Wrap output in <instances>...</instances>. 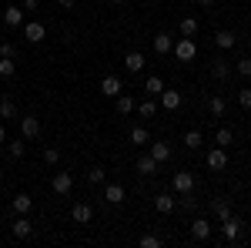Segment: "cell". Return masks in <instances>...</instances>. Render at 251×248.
Here are the masks:
<instances>
[{
	"mask_svg": "<svg viewBox=\"0 0 251 248\" xmlns=\"http://www.w3.org/2000/svg\"><path fill=\"white\" fill-rule=\"evenodd\" d=\"M10 231H14V238H30V231H34V225L27 221V215H20L17 221L10 225Z\"/></svg>",
	"mask_w": 251,
	"mask_h": 248,
	"instance_id": "obj_16",
	"label": "cell"
},
{
	"mask_svg": "<svg viewBox=\"0 0 251 248\" xmlns=\"http://www.w3.org/2000/svg\"><path fill=\"white\" fill-rule=\"evenodd\" d=\"M3 24H7L10 30L20 27V24H24V7H14V3H10V7H3Z\"/></svg>",
	"mask_w": 251,
	"mask_h": 248,
	"instance_id": "obj_11",
	"label": "cell"
},
{
	"mask_svg": "<svg viewBox=\"0 0 251 248\" xmlns=\"http://www.w3.org/2000/svg\"><path fill=\"white\" fill-rule=\"evenodd\" d=\"M191 188H194V174L191 171H177L174 174V191H177V194H188Z\"/></svg>",
	"mask_w": 251,
	"mask_h": 248,
	"instance_id": "obj_12",
	"label": "cell"
},
{
	"mask_svg": "<svg viewBox=\"0 0 251 248\" xmlns=\"http://www.w3.org/2000/svg\"><path fill=\"white\" fill-rule=\"evenodd\" d=\"M191 238L194 242H208V238H211V221H208V218H194L191 221Z\"/></svg>",
	"mask_w": 251,
	"mask_h": 248,
	"instance_id": "obj_7",
	"label": "cell"
},
{
	"mask_svg": "<svg viewBox=\"0 0 251 248\" xmlns=\"http://www.w3.org/2000/svg\"><path fill=\"white\" fill-rule=\"evenodd\" d=\"M241 228H245V221H241L238 215H228V218L221 221V231H225V238H228V242H238Z\"/></svg>",
	"mask_w": 251,
	"mask_h": 248,
	"instance_id": "obj_2",
	"label": "cell"
},
{
	"mask_svg": "<svg viewBox=\"0 0 251 248\" xmlns=\"http://www.w3.org/2000/svg\"><path fill=\"white\" fill-rule=\"evenodd\" d=\"M161 108H164V111H177V108H181V94L164 87V91H161Z\"/></svg>",
	"mask_w": 251,
	"mask_h": 248,
	"instance_id": "obj_15",
	"label": "cell"
},
{
	"mask_svg": "<svg viewBox=\"0 0 251 248\" xmlns=\"http://www.w3.org/2000/svg\"><path fill=\"white\" fill-rule=\"evenodd\" d=\"M71 218H74L77 225H87V221L94 218V208H91V205H84V201H77V205L71 208Z\"/></svg>",
	"mask_w": 251,
	"mask_h": 248,
	"instance_id": "obj_13",
	"label": "cell"
},
{
	"mask_svg": "<svg viewBox=\"0 0 251 248\" xmlns=\"http://www.w3.org/2000/svg\"><path fill=\"white\" fill-rule=\"evenodd\" d=\"M198 3H201V7H214V0H198Z\"/></svg>",
	"mask_w": 251,
	"mask_h": 248,
	"instance_id": "obj_45",
	"label": "cell"
},
{
	"mask_svg": "<svg viewBox=\"0 0 251 248\" xmlns=\"http://www.w3.org/2000/svg\"><path fill=\"white\" fill-rule=\"evenodd\" d=\"M14 54H17L14 44H0V57H14Z\"/></svg>",
	"mask_w": 251,
	"mask_h": 248,
	"instance_id": "obj_41",
	"label": "cell"
},
{
	"mask_svg": "<svg viewBox=\"0 0 251 248\" xmlns=\"http://www.w3.org/2000/svg\"><path fill=\"white\" fill-rule=\"evenodd\" d=\"M144 91H148L151 97H161V91H164V81H161L157 74H151L148 81H144Z\"/></svg>",
	"mask_w": 251,
	"mask_h": 248,
	"instance_id": "obj_21",
	"label": "cell"
},
{
	"mask_svg": "<svg viewBox=\"0 0 251 248\" xmlns=\"http://www.w3.org/2000/svg\"><path fill=\"white\" fill-rule=\"evenodd\" d=\"M171 54L181 64H191L194 57H198V44H194L191 37H181V40H174V47H171Z\"/></svg>",
	"mask_w": 251,
	"mask_h": 248,
	"instance_id": "obj_1",
	"label": "cell"
},
{
	"mask_svg": "<svg viewBox=\"0 0 251 248\" xmlns=\"http://www.w3.org/2000/svg\"><path fill=\"white\" fill-rule=\"evenodd\" d=\"M238 104H241L245 111H251V87H241V91H238Z\"/></svg>",
	"mask_w": 251,
	"mask_h": 248,
	"instance_id": "obj_37",
	"label": "cell"
},
{
	"mask_svg": "<svg viewBox=\"0 0 251 248\" xmlns=\"http://www.w3.org/2000/svg\"><path fill=\"white\" fill-rule=\"evenodd\" d=\"M20 138H27V141H34V138H40V121L34 114L20 117Z\"/></svg>",
	"mask_w": 251,
	"mask_h": 248,
	"instance_id": "obj_4",
	"label": "cell"
},
{
	"mask_svg": "<svg viewBox=\"0 0 251 248\" xmlns=\"http://www.w3.org/2000/svg\"><path fill=\"white\" fill-rule=\"evenodd\" d=\"M40 7V0H24V10H37Z\"/></svg>",
	"mask_w": 251,
	"mask_h": 248,
	"instance_id": "obj_42",
	"label": "cell"
},
{
	"mask_svg": "<svg viewBox=\"0 0 251 248\" xmlns=\"http://www.w3.org/2000/svg\"><path fill=\"white\" fill-rule=\"evenodd\" d=\"M121 91H124L121 77H117V74H104V81H100V94H104V97H117Z\"/></svg>",
	"mask_w": 251,
	"mask_h": 248,
	"instance_id": "obj_5",
	"label": "cell"
},
{
	"mask_svg": "<svg viewBox=\"0 0 251 248\" xmlns=\"http://www.w3.org/2000/svg\"><path fill=\"white\" fill-rule=\"evenodd\" d=\"M124 67H127L131 74H141V71H144V54H137V51H131V54L124 57Z\"/></svg>",
	"mask_w": 251,
	"mask_h": 248,
	"instance_id": "obj_18",
	"label": "cell"
},
{
	"mask_svg": "<svg viewBox=\"0 0 251 248\" xmlns=\"http://www.w3.org/2000/svg\"><path fill=\"white\" fill-rule=\"evenodd\" d=\"M157 168H161V165H157L151 154H137V158H134V171H137V174H144V178H151Z\"/></svg>",
	"mask_w": 251,
	"mask_h": 248,
	"instance_id": "obj_3",
	"label": "cell"
},
{
	"mask_svg": "<svg viewBox=\"0 0 251 248\" xmlns=\"http://www.w3.org/2000/svg\"><path fill=\"white\" fill-rule=\"evenodd\" d=\"M137 114H141V117H154L157 114V104H154V101H141V104H137Z\"/></svg>",
	"mask_w": 251,
	"mask_h": 248,
	"instance_id": "obj_35",
	"label": "cell"
},
{
	"mask_svg": "<svg viewBox=\"0 0 251 248\" xmlns=\"http://www.w3.org/2000/svg\"><path fill=\"white\" fill-rule=\"evenodd\" d=\"M0 117H3V121H7V117H17V104H14L10 97L0 101Z\"/></svg>",
	"mask_w": 251,
	"mask_h": 248,
	"instance_id": "obj_32",
	"label": "cell"
},
{
	"mask_svg": "<svg viewBox=\"0 0 251 248\" xmlns=\"http://www.w3.org/2000/svg\"><path fill=\"white\" fill-rule=\"evenodd\" d=\"M50 188H54V194H71V188H74L71 171H57V174H54V181H50Z\"/></svg>",
	"mask_w": 251,
	"mask_h": 248,
	"instance_id": "obj_6",
	"label": "cell"
},
{
	"mask_svg": "<svg viewBox=\"0 0 251 248\" xmlns=\"http://www.w3.org/2000/svg\"><path fill=\"white\" fill-rule=\"evenodd\" d=\"M234 30H218V34H214V44H218V47H221V51H228V47H234Z\"/></svg>",
	"mask_w": 251,
	"mask_h": 248,
	"instance_id": "obj_22",
	"label": "cell"
},
{
	"mask_svg": "<svg viewBox=\"0 0 251 248\" xmlns=\"http://www.w3.org/2000/svg\"><path fill=\"white\" fill-rule=\"evenodd\" d=\"M228 215H231V205H228L225 198H218V201H214V218H218V221H225Z\"/></svg>",
	"mask_w": 251,
	"mask_h": 248,
	"instance_id": "obj_31",
	"label": "cell"
},
{
	"mask_svg": "<svg viewBox=\"0 0 251 248\" xmlns=\"http://www.w3.org/2000/svg\"><path fill=\"white\" fill-rule=\"evenodd\" d=\"M0 144H7V128L0 124Z\"/></svg>",
	"mask_w": 251,
	"mask_h": 248,
	"instance_id": "obj_44",
	"label": "cell"
},
{
	"mask_svg": "<svg viewBox=\"0 0 251 248\" xmlns=\"http://www.w3.org/2000/svg\"><path fill=\"white\" fill-rule=\"evenodd\" d=\"M17 74V64H14V57H0V77L7 81V77Z\"/></svg>",
	"mask_w": 251,
	"mask_h": 248,
	"instance_id": "obj_29",
	"label": "cell"
},
{
	"mask_svg": "<svg viewBox=\"0 0 251 248\" xmlns=\"http://www.w3.org/2000/svg\"><path fill=\"white\" fill-rule=\"evenodd\" d=\"M208 108H211V114H214V117H225V111H228V101H225L221 94H214L211 101H208Z\"/></svg>",
	"mask_w": 251,
	"mask_h": 248,
	"instance_id": "obj_26",
	"label": "cell"
},
{
	"mask_svg": "<svg viewBox=\"0 0 251 248\" xmlns=\"http://www.w3.org/2000/svg\"><path fill=\"white\" fill-rule=\"evenodd\" d=\"M177 205H181L184 211H194V208H198V201L191 198V191H188V194H181V198H177Z\"/></svg>",
	"mask_w": 251,
	"mask_h": 248,
	"instance_id": "obj_39",
	"label": "cell"
},
{
	"mask_svg": "<svg viewBox=\"0 0 251 248\" xmlns=\"http://www.w3.org/2000/svg\"><path fill=\"white\" fill-rule=\"evenodd\" d=\"M177 30H181V37H194L198 34V17H184L177 24Z\"/></svg>",
	"mask_w": 251,
	"mask_h": 248,
	"instance_id": "obj_24",
	"label": "cell"
},
{
	"mask_svg": "<svg viewBox=\"0 0 251 248\" xmlns=\"http://www.w3.org/2000/svg\"><path fill=\"white\" fill-rule=\"evenodd\" d=\"M127 138H131V144H148V141H151L148 128H131V134H127Z\"/></svg>",
	"mask_w": 251,
	"mask_h": 248,
	"instance_id": "obj_30",
	"label": "cell"
},
{
	"mask_svg": "<svg viewBox=\"0 0 251 248\" xmlns=\"http://www.w3.org/2000/svg\"><path fill=\"white\" fill-rule=\"evenodd\" d=\"M0 178H3V168H0Z\"/></svg>",
	"mask_w": 251,
	"mask_h": 248,
	"instance_id": "obj_47",
	"label": "cell"
},
{
	"mask_svg": "<svg viewBox=\"0 0 251 248\" xmlns=\"http://www.w3.org/2000/svg\"><path fill=\"white\" fill-rule=\"evenodd\" d=\"M174 208H177V198H174V194H164V191H161V194L154 198V211L157 215H171Z\"/></svg>",
	"mask_w": 251,
	"mask_h": 248,
	"instance_id": "obj_10",
	"label": "cell"
},
{
	"mask_svg": "<svg viewBox=\"0 0 251 248\" xmlns=\"http://www.w3.org/2000/svg\"><path fill=\"white\" fill-rule=\"evenodd\" d=\"M7 151H10V158H24V151H27V138H14V141H7Z\"/></svg>",
	"mask_w": 251,
	"mask_h": 248,
	"instance_id": "obj_25",
	"label": "cell"
},
{
	"mask_svg": "<svg viewBox=\"0 0 251 248\" xmlns=\"http://www.w3.org/2000/svg\"><path fill=\"white\" fill-rule=\"evenodd\" d=\"M141 248H161V235H141Z\"/></svg>",
	"mask_w": 251,
	"mask_h": 248,
	"instance_id": "obj_36",
	"label": "cell"
},
{
	"mask_svg": "<svg viewBox=\"0 0 251 248\" xmlns=\"http://www.w3.org/2000/svg\"><path fill=\"white\" fill-rule=\"evenodd\" d=\"M151 47H154L157 54H171V47H174V37H171V34H157V37L151 40Z\"/></svg>",
	"mask_w": 251,
	"mask_h": 248,
	"instance_id": "obj_17",
	"label": "cell"
},
{
	"mask_svg": "<svg viewBox=\"0 0 251 248\" xmlns=\"http://www.w3.org/2000/svg\"><path fill=\"white\" fill-rule=\"evenodd\" d=\"M231 141H234V131H231V128H221V131L214 134V144H218V148H228Z\"/></svg>",
	"mask_w": 251,
	"mask_h": 248,
	"instance_id": "obj_28",
	"label": "cell"
},
{
	"mask_svg": "<svg viewBox=\"0 0 251 248\" xmlns=\"http://www.w3.org/2000/svg\"><path fill=\"white\" fill-rule=\"evenodd\" d=\"M111 3H127V0H111Z\"/></svg>",
	"mask_w": 251,
	"mask_h": 248,
	"instance_id": "obj_46",
	"label": "cell"
},
{
	"mask_svg": "<svg viewBox=\"0 0 251 248\" xmlns=\"http://www.w3.org/2000/svg\"><path fill=\"white\" fill-rule=\"evenodd\" d=\"M134 111V97L131 94H117V114H131Z\"/></svg>",
	"mask_w": 251,
	"mask_h": 248,
	"instance_id": "obj_27",
	"label": "cell"
},
{
	"mask_svg": "<svg viewBox=\"0 0 251 248\" xmlns=\"http://www.w3.org/2000/svg\"><path fill=\"white\" fill-rule=\"evenodd\" d=\"M228 74H231L228 60H214V64H211V77H214V81H228Z\"/></svg>",
	"mask_w": 251,
	"mask_h": 248,
	"instance_id": "obj_23",
	"label": "cell"
},
{
	"mask_svg": "<svg viewBox=\"0 0 251 248\" xmlns=\"http://www.w3.org/2000/svg\"><path fill=\"white\" fill-rule=\"evenodd\" d=\"M60 7H64V10H71V7H74V0H57Z\"/></svg>",
	"mask_w": 251,
	"mask_h": 248,
	"instance_id": "obj_43",
	"label": "cell"
},
{
	"mask_svg": "<svg viewBox=\"0 0 251 248\" xmlns=\"http://www.w3.org/2000/svg\"><path fill=\"white\" fill-rule=\"evenodd\" d=\"M44 161H47V165H57L60 151H57V148H44Z\"/></svg>",
	"mask_w": 251,
	"mask_h": 248,
	"instance_id": "obj_40",
	"label": "cell"
},
{
	"mask_svg": "<svg viewBox=\"0 0 251 248\" xmlns=\"http://www.w3.org/2000/svg\"><path fill=\"white\" fill-rule=\"evenodd\" d=\"M184 144H188V148H191V151H198V148H201V131H184Z\"/></svg>",
	"mask_w": 251,
	"mask_h": 248,
	"instance_id": "obj_34",
	"label": "cell"
},
{
	"mask_svg": "<svg viewBox=\"0 0 251 248\" xmlns=\"http://www.w3.org/2000/svg\"><path fill=\"white\" fill-rule=\"evenodd\" d=\"M151 158H154L157 165H164V161H168V158H171V144H168V141H154V144H151Z\"/></svg>",
	"mask_w": 251,
	"mask_h": 248,
	"instance_id": "obj_14",
	"label": "cell"
},
{
	"mask_svg": "<svg viewBox=\"0 0 251 248\" xmlns=\"http://www.w3.org/2000/svg\"><path fill=\"white\" fill-rule=\"evenodd\" d=\"M248 235H251V225H248Z\"/></svg>",
	"mask_w": 251,
	"mask_h": 248,
	"instance_id": "obj_48",
	"label": "cell"
},
{
	"mask_svg": "<svg viewBox=\"0 0 251 248\" xmlns=\"http://www.w3.org/2000/svg\"><path fill=\"white\" fill-rule=\"evenodd\" d=\"M30 208H34V198H30L27 191H24V194H14V211H17V215H27Z\"/></svg>",
	"mask_w": 251,
	"mask_h": 248,
	"instance_id": "obj_19",
	"label": "cell"
},
{
	"mask_svg": "<svg viewBox=\"0 0 251 248\" xmlns=\"http://www.w3.org/2000/svg\"><path fill=\"white\" fill-rule=\"evenodd\" d=\"M104 201H107V205H121V201H124V188H121V185H107V188H104Z\"/></svg>",
	"mask_w": 251,
	"mask_h": 248,
	"instance_id": "obj_20",
	"label": "cell"
},
{
	"mask_svg": "<svg viewBox=\"0 0 251 248\" xmlns=\"http://www.w3.org/2000/svg\"><path fill=\"white\" fill-rule=\"evenodd\" d=\"M234 71H238L241 77H251V57H241L238 64H234Z\"/></svg>",
	"mask_w": 251,
	"mask_h": 248,
	"instance_id": "obj_38",
	"label": "cell"
},
{
	"mask_svg": "<svg viewBox=\"0 0 251 248\" xmlns=\"http://www.w3.org/2000/svg\"><path fill=\"white\" fill-rule=\"evenodd\" d=\"M104 178H107V174H104V168H100V165L87 168V181H91V185H104Z\"/></svg>",
	"mask_w": 251,
	"mask_h": 248,
	"instance_id": "obj_33",
	"label": "cell"
},
{
	"mask_svg": "<svg viewBox=\"0 0 251 248\" xmlns=\"http://www.w3.org/2000/svg\"><path fill=\"white\" fill-rule=\"evenodd\" d=\"M208 168H211V171H225V168H228V154H225V148L214 144L211 151H208Z\"/></svg>",
	"mask_w": 251,
	"mask_h": 248,
	"instance_id": "obj_8",
	"label": "cell"
},
{
	"mask_svg": "<svg viewBox=\"0 0 251 248\" xmlns=\"http://www.w3.org/2000/svg\"><path fill=\"white\" fill-rule=\"evenodd\" d=\"M24 37H27V44H40V40L47 37V27L37 24V20H30V24L24 27Z\"/></svg>",
	"mask_w": 251,
	"mask_h": 248,
	"instance_id": "obj_9",
	"label": "cell"
}]
</instances>
